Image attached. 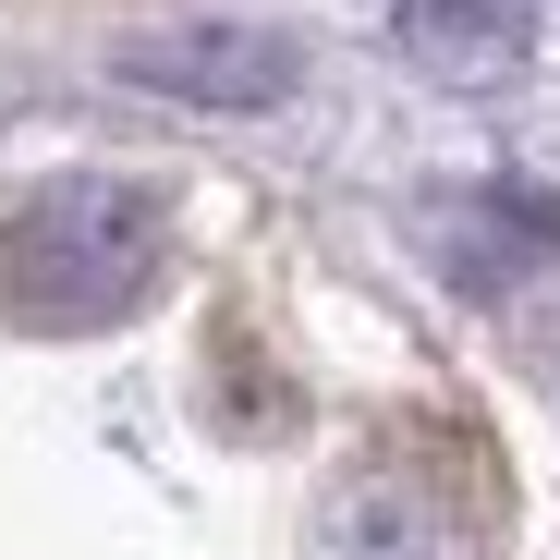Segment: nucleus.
<instances>
[{"instance_id":"nucleus-1","label":"nucleus","mask_w":560,"mask_h":560,"mask_svg":"<svg viewBox=\"0 0 560 560\" xmlns=\"http://www.w3.org/2000/svg\"><path fill=\"white\" fill-rule=\"evenodd\" d=\"M171 280V196L135 171H49L0 208V317L85 341Z\"/></svg>"},{"instance_id":"nucleus-2","label":"nucleus","mask_w":560,"mask_h":560,"mask_svg":"<svg viewBox=\"0 0 560 560\" xmlns=\"http://www.w3.org/2000/svg\"><path fill=\"white\" fill-rule=\"evenodd\" d=\"M110 73L147 85V98H183V110H280V98L305 85V49L280 37V25L208 13V25H147V37H122Z\"/></svg>"},{"instance_id":"nucleus-3","label":"nucleus","mask_w":560,"mask_h":560,"mask_svg":"<svg viewBox=\"0 0 560 560\" xmlns=\"http://www.w3.org/2000/svg\"><path fill=\"white\" fill-rule=\"evenodd\" d=\"M560 256V196L548 183H463V196L439 208V268L463 280V293H512L524 268Z\"/></svg>"},{"instance_id":"nucleus-4","label":"nucleus","mask_w":560,"mask_h":560,"mask_svg":"<svg viewBox=\"0 0 560 560\" xmlns=\"http://www.w3.org/2000/svg\"><path fill=\"white\" fill-rule=\"evenodd\" d=\"M390 37L439 85H500L536 49V0H390Z\"/></svg>"}]
</instances>
